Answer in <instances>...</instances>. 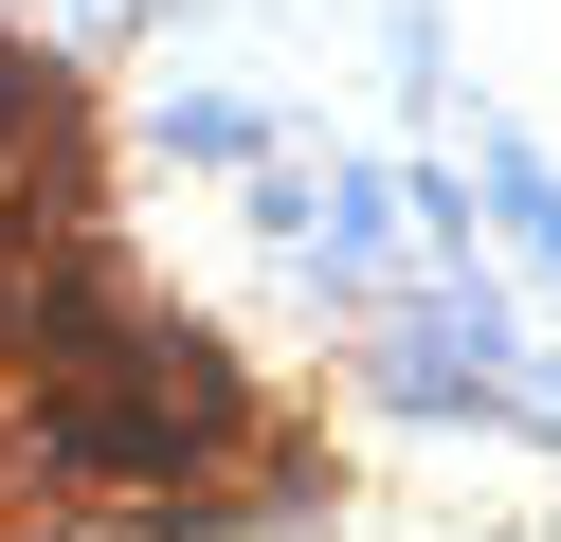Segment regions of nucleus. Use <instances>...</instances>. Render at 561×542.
Masks as SVG:
<instances>
[{
	"label": "nucleus",
	"instance_id": "f257e3e1",
	"mask_svg": "<svg viewBox=\"0 0 561 542\" xmlns=\"http://www.w3.org/2000/svg\"><path fill=\"white\" fill-rule=\"evenodd\" d=\"M489 217H507V235H525V253H543V272H561V181L525 163V145H489Z\"/></svg>",
	"mask_w": 561,
	"mask_h": 542
},
{
	"label": "nucleus",
	"instance_id": "f03ea898",
	"mask_svg": "<svg viewBox=\"0 0 561 542\" xmlns=\"http://www.w3.org/2000/svg\"><path fill=\"white\" fill-rule=\"evenodd\" d=\"M163 145H182V163H254L272 127H254V108H199V91H182V108H163Z\"/></svg>",
	"mask_w": 561,
	"mask_h": 542
}]
</instances>
